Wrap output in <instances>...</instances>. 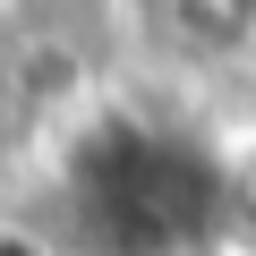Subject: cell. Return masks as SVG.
Returning a JSON list of instances; mask_svg holds the SVG:
<instances>
[{
  "label": "cell",
  "mask_w": 256,
  "mask_h": 256,
  "mask_svg": "<svg viewBox=\"0 0 256 256\" xmlns=\"http://www.w3.org/2000/svg\"><path fill=\"white\" fill-rule=\"evenodd\" d=\"M222 248L256 256V137L222 154Z\"/></svg>",
  "instance_id": "obj_3"
},
{
  "label": "cell",
  "mask_w": 256,
  "mask_h": 256,
  "mask_svg": "<svg viewBox=\"0 0 256 256\" xmlns=\"http://www.w3.org/2000/svg\"><path fill=\"white\" fill-rule=\"evenodd\" d=\"M171 26L196 43V52H239L256 43V0H162Z\"/></svg>",
  "instance_id": "obj_2"
},
{
  "label": "cell",
  "mask_w": 256,
  "mask_h": 256,
  "mask_svg": "<svg viewBox=\"0 0 256 256\" xmlns=\"http://www.w3.org/2000/svg\"><path fill=\"white\" fill-rule=\"evenodd\" d=\"M68 230L86 256H188L222 248V154L154 120H94L68 146Z\"/></svg>",
  "instance_id": "obj_1"
},
{
  "label": "cell",
  "mask_w": 256,
  "mask_h": 256,
  "mask_svg": "<svg viewBox=\"0 0 256 256\" xmlns=\"http://www.w3.org/2000/svg\"><path fill=\"white\" fill-rule=\"evenodd\" d=\"M18 102H26V94H18V68H9V60H0V146H9V137H18Z\"/></svg>",
  "instance_id": "obj_4"
},
{
  "label": "cell",
  "mask_w": 256,
  "mask_h": 256,
  "mask_svg": "<svg viewBox=\"0 0 256 256\" xmlns=\"http://www.w3.org/2000/svg\"><path fill=\"white\" fill-rule=\"evenodd\" d=\"M0 256H52V239H34V230H0Z\"/></svg>",
  "instance_id": "obj_5"
}]
</instances>
